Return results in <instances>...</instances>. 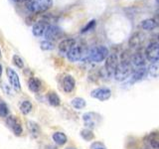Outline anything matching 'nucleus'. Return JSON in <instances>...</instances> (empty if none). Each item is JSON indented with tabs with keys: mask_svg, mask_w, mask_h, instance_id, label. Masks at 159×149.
I'll return each instance as SVG.
<instances>
[{
	"mask_svg": "<svg viewBox=\"0 0 159 149\" xmlns=\"http://www.w3.org/2000/svg\"><path fill=\"white\" fill-rule=\"evenodd\" d=\"M12 62L14 64V66H16L19 69H23L24 68V62L22 58L18 56V55H14L13 58H12Z\"/></svg>",
	"mask_w": 159,
	"mask_h": 149,
	"instance_id": "c85d7f7f",
	"label": "nucleus"
},
{
	"mask_svg": "<svg viewBox=\"0 0 159 149\" xmlns=\"http://www.w3.org/2000/svg\"><path fill=\"white\" fill-rule=\"evenodd\" d=\"M48 23L45 20H40V21L36 22L32 27V33L35 37H41L44 35L46 27L48 26Z\"/></svg>",
	"mask_w": 159,
	"mask_h": 149,
	"instance_id": "2eb2a0df",
	"label": "nucleus"
},
{
	"mask_svg": "<svg viewBox=\"0 0 159 149\" xmlns=\"http://www.w3.org/2000/svg\"><path fill=\"white\" fill-rule=\"evenodd\" d=\"M0 57H1V50H0Z\"/></svg>",
	"mask_w": 159,
	"mask_h": 149,
	"instance_id": "f704fd0d",
	"label": "nucleus"
},
{
	"mask_svg": "<svg viewBox=\"0 0 159 149\" xmlns=\"http://www.w3.org/2000/svg\"><path fill=\"white\" fill-rule=\"evenodd\" d=\"M40 47H41V49L43 50V51H52V50L54 49V44L52 42L45 40V41L41 42Z\"/></svg>",
	"mask_w": 159,
	"mask_h": 149,
	"instance_id": "c756f323",
	"label": "nucleus"
},
{
	"mask_svg": "<svg viewBox=\"0 0 159 149\" xmlns=\"http://www.w3.org/2000/svg\"><path fill=\"white\" fill-rule=\"evenodd\" d=\"M140 27L144 30H147V31H151V30H154L157 27V22L155 19L148 18V19L143 20L140 23Z\"/></svg>",
	"mask_w": 159,
	"mask_h": 149,
	"instance_id": "aec40b11",
	"label": "nucleus"
},
{
	"mask_svg": "<svg viewBox=\"0 0 159 149\" xmlns=\"http://www.w3.org/2000/svg\"><path fill=\"white\" fill-rule=\"evenodd\" d=\"M6 73H7L9 83L11 84V87L13 88V89H15V91H20V89H21V84H20V79H19L18 74L11 68H7Z\"/></svg>",
	"mask_w": 159,
	"mask_h": 149,
	"instance_id": "1a4fd4ad",
	"label": "nucleus"
},
{
	"mask_svg": "<svg viewBox=\"0 0 159 149\" xmlns=\"http://www.w3.org/2000/svg\"><path fill=\"white\" fill-rule=\"evenodd\" d=\"M13 1H15V2H24V1H26V0H13Z\"/></svg>",
	"mask_w": 159,
	"mask_h": 149,
	"instance_id": "2f4dec72",
	"label": "nucleus"
},
{
	"mask_svg": "<svg viewBox=\"0 0 159 149\" xmlns=\"http://www.w3.org/2000/svg\"><path fill=\"white\" fill-rule=\"evenodd\" d=\"M147 142L153 149H159V141H158V136L156 132H153L148 136Z\"/></svg>",
	"mask_w": 159,
	"mask_h": 149,
	"instance_id": "393cba45",
	"label": "nucleus"
},
{
	"mask_svg": "<svg viewBox=\"0 0 159 149\" xmlns=\"http://www.w3.org/2000/svg\"><path fill=\"white\" fill-rule=\"evenodd\" d=\"M81 136L86 141H91V140H93V139L94 138L93 133V131L89 128H84V129H83V130L81 131Z\"/></svg>",
	"mask_w": 159,
	"mask_h": 149,
	"instance_id": "bb28decb",
	"label": "nucleus"
},
{
	"mask_svg": "<svg viewBox=\"0 0 159 149\" xmlns=\"http://www.w3.org/2000/svg\"><path fill=\"white\" fill-rule=\"evenodd\" d=\"M6 118V124L7 126L11 129L12 132L15 134L16 136H20L23 132V129L21 126V123L18 120V119L15 117L14 115H8Z\"/></svg>",
	"mask_w": 159,
	"mask_h": 149,
	"instance_id": "0eeeda50",
	"label": "nucleus"
},
{
	"mask_svg": "<svg viewBox=\"0 0 159 149\" xmlns=\"http://www.w3.org/2000/svg\"><path fill=\"white\" fill-rule=\"evenodd\" d=\"M145 61H146V59H145V57H144V54H142L141 52L134 53L130 57V59H129V62H130L131 67H134V68L144 67Z\"/></svg>",
	"mask_w": 159,
	"mask_h": 149,
	"instance_id": "ddd939ff",
	"label": "nucleus"
},
{
	"mask_svg": "<svg viewBox=\"0 0 159 149\" xmlns=\"http://www.w3.org/2000/svg\"><path fill=\"white\" fill-rule=\"evenodd\" d=\"M108 54V49L106 46H97L89 50L88 58L91 62L101 63L107 59Z\"/></svg>",
	"mask_w": 159,
	"mask_h": 149,
	"instance_id": "7ed1b4c3",
	"label": "nucleus"
},
{
	"mask_svg": "<svg viewBox=\"0 0 159 149\" xmlns=\"http://www.w3.org/2000/svg\"><path fill=\"white\" fill-rule=\"evenodd\" d=\"M144 57L151 64L158 63L159 60V46L157 42H151L148 45L144 52Z\"/></svg>",
	"mask_w": 159,
	"mask_h": 149,
	"instance_id": "20e7f679",
	"label": "nucleus"
},
{
	"mask_svg": "<svg viewBox=\"0 0 159 149\" xmlns=\"http://www.w3.org/2000/svg\"><path fill=\"white\" fill-rule=\"evenodd\" d=\"M27 128H28V131L30 133L33 138H37L40 136V133H41V129H40V126L37 122L32 121V120H29L27 122Z\"/></svg>",
	"mask_w": 159,
	"mask_h": 149,
	"instance_id": "f3484780",
	"label": "nucleus"
},
{
	"mask_svg": "<svg viewBox=\"0 0 159 149\" xmlns=\"http://www.w3.org/2000/svg\"><path fill=\"white\" fill-rule=\"evenodd\" d=\"M147 73L149 76L152 78H157L158 77V63H153L150 65V67L147 69Z\"/></svg>",
	"mask_w": 159,
	"mask_h": 149,
	"instance_id": "cd10ccee",
	"label": "nucleus"
},
{
	"mask_svg": "<svg viewBox=\"0 0 159 149\" xmlns=\"http://www.w3.org/2000/svg\"><path fill=\"white\" fill-rule=\"evenodd\" d=\"M96 25H97V21L94 19H93V20H91L86 26H84V28H83V30H82V33L84 34V33H87V32H89V31H92V30L96 27Z\"/></svg>",
	"mask_w": 159,
	"mask_h": 149,
	"instance_id": "7c9ffc66",
	"label": "nucleus"
},
{
	"mask_svg": "<svg viewBox=\"0 0 159 149\" xmlns=\"http://www.w3.org/2000/svg\"><path fill=\"white\" fill-rule=\"evenodd\" d=\"M83 119L84 121V124L86 126H88V128H93L97 126V124L99 121V117L97 113L94 112H88L84 113L83 115Z\"/></svg>",
	"mask_w": 159,
	"mask_h": 149,
	"instance_id": "9b49d317",
	"label": "nucleus"
},
{
	"mask_svg": "<svg viewBox=\"0 0 159 149\" xmlns=\"http://www.w3.org/2000/svg\"><path fill=\"white\" fill-rule=\"evenodd\" d=\"M28 88L33 93H38L42 88V83L37 78H31L28 81Z\"/></svg>",
	"mask_w": 159,
	"mask_h": 149,
	"instance_id": "6ab92c4d",
	"label": "nucleus"
},
{
	"mask_svg": "<svg viewBox=\"0 0 159 149\" xmlns=\"http://www.w3.org/2000/svg\"><path fill=\"white\" fill-rule=\"evenodd\" d=\"M47 97H48L49 103L51 104V106H59L60 104H61V98H60V97L56 93L50 92L47 94Z\"/></svg>",
	"mask_w": 159,
	"mask_h": 149,
	"instance_id": "4be33fe9",
	"label": "nucleus"
},
{
	"mask_svg": "<svg viewBox=\"0 0 159 149\" xmlns=\"http://www.w3.org/2000/svg\"><path fill=\"white\" fill-rule=\"evenodd\" d=\"M147 74V69L145 67H141V68H137L135 71H132L131 73V79L132 82H137L142 79L144 77L146 76Z\"/></svg>",
	"mask_w": 159,
	"mask_h": 149,
	"instance_id": "a211bd4d",
	"label": "nucleus"
},
{
	"mask_svg": "<svg viewBox=\"0 0 159 149\" xmlns=\"http://www.w3.org/2000/svg\"><path fill=\"white\" fill-rule=\"evenodd\" d=\"M74 46H76V40L72 39V38H68V39H64L60 42L58 49L59 52L63 54V55H67V53L71 50Z\"/></svg>",
	"mask_w": 159,
	"mask_h": 149,
	"instance_id": "f8f14e48",
	"label": "nucleus"
},
{
	"mask_svg": "<svg viewBox=\"0 0 159 149\" xmlns=\"http://www.w3.org/2000/svg\"><path fill=\"white\" fill-rule=\"evenodd\" d=\"M67 58L70 62L72 63H76L78 61H80V60L82 59L83 57V50L82 48L78 46V45H76V46H74L70 51L67 53Z\"/></svg>",
	"mask_w": 159,
	"mask_h": 149,
	"instance_id": "9d476101",
	"label": "nucleus"
},
{
	"mask_svg": "<svg viewBox=\"0 0 159 149\" xmlns=\"http://www.w3.org/2000/svg\"><path fill=\"white\" fill-rule=\"evenodd\" d=\"M19 109H20V111L24 114V115H27V114H29L30 112L32 111L33 104L31 103V102H29V101H23L21 103H20Z\"/></svg>",
	"mask_w": 159,
	"mask_h": 149,
	"instance_id": "5701e85b",
	"label": "nucleus"
},
{
	"mask_svg": "<svg viewBox=\"0 0 159 149\" xmlns=\"http://www.w3.org/2000/svg\"><path fill=\"white\" fill-rule=\"evenodd\" d=\"M62 88L64 89V92L66 93H72L75 88H76V81L73 76H65L63 78V81H62Z\"/></svg>",
	"mask_w": 159,
	"mask_h": 149,
	"instance_id": "4468645a",
	"label": "nucleus"
},
{
	"mask_svg": "<svg viewBox=\"0 0 159 149\" xmlns=\"http://www.w3.org/2000/svg\"><path fill=\"white\" fill-rule=\"evenodd\" d=\"M62 35V31H61V28H59L56 25H53V24H49L48 26L46 27V30L44 32V36L46 38L47 41H55L60 38V36Z\"/></svg>",
	"mask_w": 159,
	"mask_h": 149,
	"instance_id": "423d86ee",
	"label": "nucleus"
},
{
	"mask_svg": "<svg viewBox=\"0 0 159 149\" xmlns=\"http://www.w3.org/2000/svg\"><path fill=\"white\" fill-rule=\"evenodd\" d=\"M9 115V107L3 99H0V117H7Z\"/></svg>",
	"mask_w": 159,
	"mask_h": 149,
	"instance_id": "a878e982",
	"label": "nucleus"
},
{
	"mask_svg": "<svg viewBox=\"0 0 159 149\" xmlns=\"http://www.w3.org/2000/svg\"><path fill=\"white\" fill-rule=\"evenodd\" d=\"M94 149H106V148L102 147V146H101V147H97V148H94Z\"/></svg>",
	"mask_w": 159,
	"mask_h": 149,
	"instance_id": "72a5a7b5",
	"label": "nucleus"
},
{
	"mask_svg": "<svg viewBox=\"0 0 159 149\" xmlns=\"http://www.w3.org/2000/svg\"><path fill=\"white\" fill-rule=\"evenodd\" d=\"M70 149H74V148H70Z\"/></svg>",
	"mask_w": 159,
	"mask_h": 149,
	"instance_id": "c9c22d12",
	"label": "nucleus"
},
{
	"mask_svg": "<svg viewBox=\"0 0 159 149\" xmlns=\"http://www.w3.org/2000/svg\"><path fill=\"white\" fill-rule=\"evenodd\" d=\"M118 64V57L116 54H108V56L106 59V64H104V72L107 73V76L113 74Z\"/></svg>",
	"mask_w": 159,
	"mask_h": 149,
	"instance_id": "39448f33",
	"label": "nucleus"
},
{
	"mask_svg": "<svg viewBox=\"0 0 159 149\" xmlns=\"http://www.w3.org/2000/svg\"><path fill=\"white\" fill-rule=\"evenodd\" d=\"M129 59H130V57H128L126 52L121 54L120 62H118L116 71L113 73V77L117 82H123L130 77L132 73V67L130 62H129Z\"/></svg>",
	"mask_w": 159,
	"mask_h": 149,
	"instance_id": "f257e3e1",
	"label": "nucleus"
},
{
	"mask_svg": "<svg viewBox=\"0 0 159 149\" xmlns=\"http://www.w3.org/2000/svg\"><path fill=\"white\" fill-rule=\"evenodd\" d=\"M143 41H144V35L140 32H136L130 37L128 44L131 48H137L140 46Z\"/></svg>",
	"mask_w": 159,
	"mask_h": 149,
	"instance_id": "dca6fc26",
	"label": "nucleus"
},
{
	"mask_svg": "<svg viewBox=\"0 0 159 149\" xmlns=\"http://www.w3.org/2000/svg\"><path fill=\"white\" fill-rule=\"evenodd\" d=\"M53 140L54 142L58 144V145H64V144H66L67 141H68V137L65 133L61 132V131H57L53 134Z\"/></svg>",
	"mask_w": 159,
	"mask_h": 149,
	"instance_id": "412c9836",
	"label": "nucleus"
},
{
	"mask_svg": "<svg viewBox=\"0 0 159 149\" xmlns=\"http://www.w3.org/2000/svg\"><path fill=\"white\" fill-rule=\"evenodd\" d=\"M91 97L101 102H106L111 97V91L108 88H98L91 93Z\"/></svg>",
	"mask_w": 159,
	"mask_h": 149,
	"instance_id": "6e6552de",
	"label": "nucleus"
},
{
	"mask_svg": "<svg viewBox=\"0 0 159 149\" xmlns=\"http://www.w3.org/2000/svg\"><path fill=\"white\" fill-rule=\"evenodd\" d=\"M53 6V0H28L26 8L31 13L41 14Z\"/></svg>",
	"mask_w": 159,
	"mask_h": 149,
	"instance_id": "f03ea898",
	"label": "nucleus"
},
{
	"mask_svg": "<svg viewBox=\"0 0 159 149\" xmlns=\"http://www.w3.org/2000/svg\"><path fill=\"white\" fill-rule=\"evenodd\" d=\"M71 104L76 109H83L86 107L87 102L83 97H75L71 101Z\"/></svg>",
	"mask_w": 159,
	"mask_h": 149,
	"instance_id": "b1692460",
	"label": "nucleus"
},
{
	"mask_svg": "<svg viewBox=\"0 0 159 149\" xmlns=\"http://www.w3.org/2000/svg\"><path fill=\"white\" fill-rule=\"evenodd\" d=\"M2 76V66L0 65V77Z\"/></svg>",
	"mask_w": 159,
	"mask_h": 149,
	"instance_id": "473e14b6",
	"label": "nucleus"
}]
</instances>
